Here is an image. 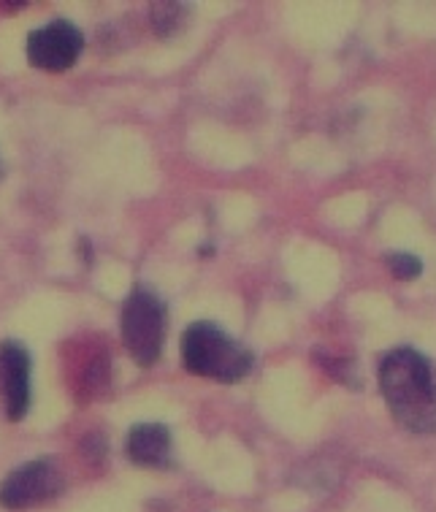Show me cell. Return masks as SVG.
<instances>
[{"label":"cell","instance_id":"6da1fadb","mask_svg":"<svg viewBox=\"0 0 436 512\" xmlns=\"http://www.w3.org/2000/svg\"><path fill=\"white\" fill-rule=\"evenodd\" d=\"M380 388L388 410L412 434H436V366L426 355L399 347L380 364Z\"/></svg>","mask_w":436,"mask_h":512},{"label":"cell","instance_id":"7a4b0ae2","mask_svg":"<svg viewBox=\"0 0 436 512\" xmlns=\"http://www.w3.org/2000/svg\"><path fill=\"white\" fill-rule=\"evenodd\" d=\"M182 361L187 372L220 382L244 380L252 369V353L233 342L214 323H193L182 336Z\"/></svg>","mask_w":436,"mask_h":512},{"label":"cell","instance_id":"3957f363","mask_svg":"<svg viewBox=\"0 0 436 512\" xmlns=\"http://www.w3.org/2000/svg\"><path fill=\"white\" fill-rule=\"evenodd\" d=\"M122 342L139 366H152L166 342V307L152 290L136 288L122 307Z\"/></svg>","mask_w":436,"mask_h":512},{"label":"cell","instance_id":"277c9868","mask_svg":"<svg viewBox=\"0 0 436 512\" xmlns=\"http://www.w3.org/2000/svg\"><path fill=\"white\" fill-rule=\"evenodd\" d=\"M63 491V475L52 458H36L25 466H17L0 483V504L6 510H28L55 499Z\"/></svg>","mask_w":436,"mask_h":512},{"label":"cell","instance_id":"5b68a950","mask_svg":"<svg viewBox=\"0 0 436 512\" xmlns=\"http://www.w3.org/2000/svg\"><path fill=\"white\" fill-rule=\"evenodd\" d=\"M84 36L71 22H49L44 28L33 30L28 36V60L30 66L49 74H60L74 66L82 55Z\"/></svg>","mask_w":436,"mask_h":512},{"label":"cell","instance_id":"8992f818","mask_svg":"<svg viewBox=\"0 0 436 512\" xmlns=\"http://www.w3.org/2000/svg\"><path fill=\"white\" fill-rule=\"evenodd\" d=\"M0 396L9 420H22L30 407V355L17 342L0 345Z\"/></svg>","mask_w":436,"mask_h":512},{"label":"cell","instance_id":"52a82bcc","mask_svg":"<svg viewBox=\"0 0 436 512\" xmlns=\"http://www.w3.org/2000/svg\"><path fill=\"white\" fill-rule=\"evenodd\" d=\"M125 453L136 466L163 469L171 464V434L160 423H139L128 431Z\"/></svg>","mask_w":436,"mask_h":512},{"label":"cell","instance_id":"ba28073f","mask_svg":"<svg viewBox=\"0 0 436 512\" xmlns=\"http://www.w3.org/2000/svg\"><path fill=\"white\" fill-rule=\"evenodd\" d=\"M388 269L399 280H418L423 274V261L409 255V252H393V255H388Z\"/></svg>","mask_w":436,"mask_h":512},{"label":"cell","instance_id":"9c48e42d","mask_svg":"<svg viewBox=\"0 0 436 512\" xmlns=\"http://www.w3.org/2000/svg\"><path fill=\"white\" fill-rule=\"evenodd\" d=\"M185 19V6L182 3H155L152 6V22L160 33L177 30V25Z\"/></svg>","mask_w":436,"mask_h":512}]
</instances>
